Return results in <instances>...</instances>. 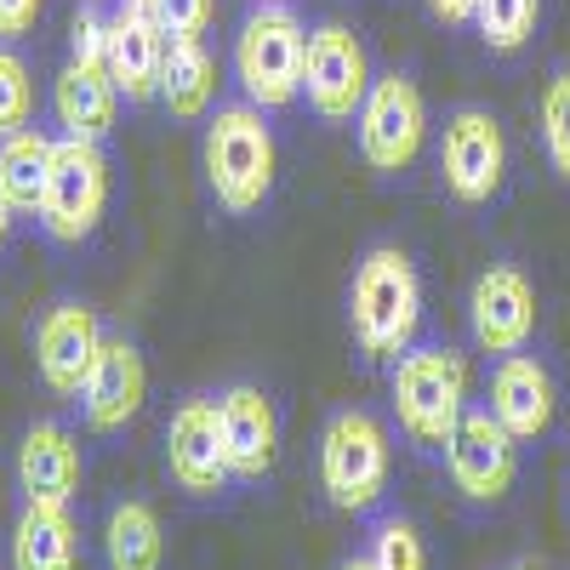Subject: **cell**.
I'll return each instance as SVG.
<instances>
[{
	"label": "cell",
	"instance_id": "23",
	"mask_svg": "<svg viewBox=\"0 0 570 570\" xmlns=\"http://www.w3.org/2000/svg\"><path fill=\"white\" fill-rule=\"evenodd\" d=\"M104 559H109V570H160L166 531H160V513L142 497H126V502L109 508V519H104Z\"/></svg>",
	"mask_w": 570,
	"mask_h": 570
},
{
	"label": "cell",
	"instance_id": "22",
	"mask_svg": "<svg viewBox=\"0 0 570 570\" xmlns=\"http://www.w3.org/2000/svg\"><path fill=\"white\" fill-rule=\"evenodd\" d=\"M52 142L35 126L0 137V195L12 200L18 217H40V200H46V177H52Z\"/></svg>",
	"mask_w": 570,
	"mask_h": 570
},
{
	"label": "cell",
	"instance_id": "8",
	"mask_svg": "<svg viewBox=\"0 0 570 570\" xmlns=\"http://www.w3.org/2000/svg\"><path fill=\"white\" fill-rule=\"evenodd\" d=\"M109 212V160L104 142L86 137H58L52 142V177H46L40 200V234L52 246H86Z\"/></svg>",
	"mask_w": 570,
	"mask_h": 570
},
{
	"label": "cell",
	"instance_id": "16",
	"mask_svg": "<svg viewBox=\"0 0 570 570\" xmlns=\"http://www.w3.org/2000/svg\"><path fill=\"white\" fill-rule=\"evenodd\" d=\"M217 416H223L234 480H240V485H268L274 462H279V411H274V394L257 389V383H228L217 394Z\"/></svg>",
	"mask_w": 570,
	"mask_h": 570
},
{
	"label": "cell",
	"instance_id": "4",
	"mask_svg": "<svg viewBox=\"0 0 570 570\" xmlns=\"http://www.w3.org/2000/svg\"><path fill=\"white\" fill-rule=\"evenodd\" d=\"M314 468H320V491L337 513H354V519H371L389 497V480H394V434L389 422L365 411V405H343L331 411L325 428H320V451H314Z\"/></svg>",
	"mask_w": 570,
	"mask_h": 570
},
{
	"label": "cell",
	"instance_id": "21",
	"mask_svg": "<svg viewBox=\"0 0 570 570\" xmlns=\"http://www.w3.org/2000/svg\"><path fill=\"white\" fill-rule=\"evenodd\" d=\"M217 58L206 52V40H171L166 69H160V104L171 120H206L217 109Z\"/></svg>",
	"mask_w": 570,
	"mask_h": 570
},
{
	"label": "cell",
	"instance_id": "26",
	"mask_svg": "<svg viewBox=\"0 0 570 570\" xmlns=\"http://www.w3.org/2000/svg\"><path fill=\"white\" fill-rule=\"evenodd\" d=\"M537 120H542V155H548L553 177L570 183V63H553V75L542 80Z\"/></svg>",
	"mask_w": 570,
	"mask_h": 570
},
{
	"label": "cell",
	"instance_id": "28",
	"mask_svg": "<svg viewBox=\"0 0 570 570\" xmlns=\"http://www.w3.org/2000/svg\"><path fill=\"white\" fill-rule=\"evenodd\" d=\"M69 58L109 69V18L98 12V0H80V12L69 23Z\"/></svg>",
	"mask_w": 570,
	"mask_h": 570
},
{
	"label": "cell",
	"instance_id": "25",
	"mask_svg": "<svg viewBox=\"0 0 570 570\" xmlns=\"http://www.w3.org/2000/svg\"><path fill=\"white\" fill-rule=\"evenodd\" d=\"M542 0H473V35L491 58H519L537 40Z\"/></svg>",
	"mask_w": 570,
	"mask_h": 570
},
{
	"label": "cell",
	"instance_id": "27",
	"mask_svg": "<svg viewBox=\"0 0 570 570\" xmlns=\"http://www.w3.org/2000/svg\"><path fill=\"white\" fill-rule=\"evenodd\" d=\"M35 126V69L18 58V46H0V137Z\"/></svg>",
	"mask_w": 570,
	"mask_h": 570
},
{
	"label": "cell",
	"instance_id": "33",
	"mask_svg": "<svg viewBox=\"0 0 570 570\" xmlns=\"http://www.w3.org/2000/svg\"><path fill=\"white\" fill-rule=\"evenodd\" d=\"M337 570H376V564H371V553L360 548V553H343V559H337Z\"/></svg>",
	"mask_w": 570,
	"mask_h": 570
},
{
	"label": "cell",
	"instance_id": "31",
	"mask_svg": "<svg viewBox=\"0 0 570 570\" xmlns=\"http://www.w3.org/2000/svg\"><path fill=\"white\" fill-rule=\"evenodd\" d=\"M422 7L445 29H473V0H422Z\"/></svg>",
	"mask_w": 570,
	"mask_h": 570
},
{
	"label": "cell",
	"instance_id": "18",
	"mask_svg": "<svg viewBox=\"0 0 570 570\" xmlns=\"http://www.w3.org/2000/svg\"><path fill=\"white\" fill-rule=\"evenodd\" d=\"M171 35L155 23V12H120L109 18V80L120 86L126 104H155L160 98V69H166Z\"/></svg>",
	"mask_w": 570,
	"mask_h": 570
},
{
	"label": "cell",
	"instance_id": "11",
	"mask_svg": "<svg viewBox=\"0 0 570 570\" xmlns=\"http://www.w3.org/2000/svg\"><path fill=\"white\" fill-rule=\"evenodd\" d=\"M376 69H371V52H365V40L337 23V18H325L308 29V58H303V104L314 120L325 126H354L360 104H365V91H371Z\"/></svg>",
	"mask_w": 570,
	"mask_h": 570
},
{
	"label": "cell",
	"instance_id": "35",
	"mask_svg": "<svg viewBox=\"0 0 570 570\" xmlns=\"http://www.w3.org/2000/svg\"><path fill=\"white\" fill-rule=\"evenodd\" d=\"M120 12H155V0H115Z\"/></svg>",
	"mask_w": 570,
	"mask_h": 570
},
{
	"label": "cell",
	"instance_id": "9",
	"mask_svg": "<svg viewBox=\"0 0 570 570\" xmlns=\"http://www.w3.org/2000/svg\"><path fill=\"white\" fill-rule=\"evenodd\" d=\"M160 456H166V480L188 502H217V497H228L234 485H240L234 480V462H228L217 394L177 400V411L166 416V434H160Z\"/></svg>",
	"mask_w": 570,
	"mask_h": 570
},
{
	"label": "cell",
	"instance_id": "17",
	"mask_svg": "<svg viewBox=\"0 0 570 570\" xmlns=\"http://www.w3.org/2000/svg\"><path fill=\"white\" fill-rule=\"evenodd\" d=\"M12 473H18L23 502H75L86 480V451L63 422H29L18 434Z\"/></svg>",
	"mask_w": 570,
	"mask_h": 570
},
{
	"label": "cell",
	"instance_id": "34",
	"mask_svg": "<svg viewBox=\"0 0 570 570\" xmlns=\"http://www.w3.org/2000/svg\"><path fill=\"white\" fill-rule=\"evenodd\" d=\"M497 570H548V564H542V559H531V553H519V559H502Z\"/></svg>",
	"mask_w": 570,
	"mask_h": 570
},
{
	"label": "cell",
	"instance_id": "3",
	"mask_svg": "<svg viewBox=\"0 0 570 570\" xmlns=\"http://www.w3.org/2000/svg\"><path fill=\"white\" fill-rule=\"evenodd\" d=\"M200 171L212 200L228 217H257L274 200V183H279V142L268 126V109L257 104H217L206 115L200 131Z\"/></svg>",
	"mask_w": 570,
	"mask_h": 570
},
{
	"label": "cell",
	"instance_id": "5",
	"mask_svg": "<svg viewBox=\"0 0 570 570\" xmlns=\"http://www.w3.org/2000/svg\"><path fill=\"white\" fill-rule=\"evenodd\" d=\"M303 58H308V23L292 0H252V12L234 29V80L246 104L279 115L303 104Z\"/></svg>",
	"mask_w": 570,
	"mask_h": 570
},
{
	"label": "cell",
	"instance_id": "15",
	"mask_svg": "<svg viewBox=\"0 0 570 570\" xmlns=\"http://www.w3.org/2000/svg\"><path fill=\"white\" fill-rule=\"evenodd\" d=\"M142 400H149V365H142V348L131 337H104L98 365H91L86 389H80V422L91 434H120V428L137 422Z\"/></svg>",
	"mask_w": 570,
	"mask_h": 570
},
{
	"label": "cell",
	"instance_id": "10",
	"mask_svg": "<svg viewBox=\"0 0 570 570\" xmlns=\"http://www.w3.org/2000/svg\"><path fill=\"white\" fill-rule=\"evenodd\" d=\"M519 451H525V445H519L508 428L491 416V405L473 400L468 416L456 422V434H451L440 462H445L451 491L468 508H502L513 497V485H519Z\"/></svg>",
	"mask_w": 570,
	"mask_h": 570
},
{
	"label": "cell",
	"instance_id": "20",
	"mask_svg": "<svg viewBox=\"0 0 570 570\" xmlns=\"http://www.w3.org/2000/svg\"><path fill=\"white\" fill-rule=\"evenodd\" d=\"M80 525L69 502H23L12 519V570H75Z\"/></svg>",
	"mask_w": 570,
	"mask_h": 570
},
{
	"label": "cell",
	"instance_id": "19",
	"mask_svg": "<svg viewBox=\"0 0 570 570\" xmlns=\"http://www.w3.org/2000/svg\"><path fill=\"white\" fill-rule=\"evenodd\" d=\"M52 115L63 126V137H86V142H104L115 131L120 115V86L109 80L104 63H63L58 86H52Z\"/></svg>",
	"mask_w": 570,
	"mask_h": 570
},
{
	"label": "cell",
	"instance_id": "1",
	"mask_svg": "<svg viewBox=\"0 0 570 570\" xmlns=\"http://www.w3.org/2000/svg\"><path fill=\"white\" fill-rule=\"evenodd\" d=\"M348 337L365 365H394L422 337V274L416 257L394 240H376L360 252L348 274Z\"/></svg>",
	"mask_w": 570,
	"mask_h": 570
},
{
	"label": "cell",
	"instance_id": "2",
	"mask_svg": "<svg viewBox=\"0 0 570 570\" xmlns=\"http://www.w3.org/2000/svg\"><path fill=\"white\" fill-rule=\"evenodd\" d=\"M473 405V376L468 354L451 343L416 337L394 365H389V416L400 428V440L422 456H445L456 422Z\"/></svg>",
	"mask_w": 570,
	"mask_h": 570
},
{
	"label": "cell",
	"instance_id": "30",
	"mask_svg": "<svg viewBox=\"0 0 570 570\" xmlns=\"http://www.w3.org/2000/svg\"><path fill=\"white\" fill-rule=\"evenodd\" d=\"M40 12H46V0H0V46L29 40L35 23H40Z\"/></svg>",
	"mask_w": 570,
	"mask_h": 570
},
{
	"label": "cell",
	"instance_id": "13",
	"mask_svg": "<svg viewBox=\"0 0 570 570\" xmlns=\"http://www.w3.org/2000/svg\"><path fill=\"white\" fill-rule=\"evenodd\" d=\"M485 405L519 445H542L559 422V383H553L548 360H537L531 348L497 354L491 383H485Z\"/></svg>",
	"mask_w": 570,
	"mask_h": 570
},
{
	"label": "cell",
	"instance_id": "7",
	"mask_svg": "<svg viewBox=\"0 0 570 570\" xmlns=\"http://www.w3.org/2000/svg\"><path fill=\"white\" fill-rule=\"evenodd\" d=\"M428 98L411 69H376L354 115V149L376 177H405L428 149Z\"/></svg>",
	"mask_w": 570,
	"mask_h": 570
},
{
	"label": "cell",
	"instance_id": "6",
	"mask_svg": "<svg viewBox=\"0 0 570 570\" xmlns=\"http://www.w3.org/2000/svg\"><path fill=\"white\" fill-rule=\"evenodd\" d=\"M434 171L440 188L462 212H485L508 188V131L485 104H456L445 109L434 131Z\"/></svg>",
	"mask_w": 570,
	"mask_h": 570
},
{
	"label": "cell",
	"instance_id": "12",
	"mask_svg": "<svg viewBox=\"0 0 570 570\" xmlns=\"http://www.w3.org/2000/svg\"><path fill=\"white\" fill-rule=\"evenodd\" d=\"M537 320H542V303H537V285L519 263H491L473 274L468 285V337L480 354H519L537 343Z\"/></svg>",
	"mask_w": 570,
	"mask_h": 570
},
{
	"label": "cell",
	"instance_id": "32",
	"mask_svg": "<svg viewBox=\"0 0 570 570\" xmlns=\"http://www.w3.org/2000/svg\"><path fill=\"white\" fill-rule=\"evenodd\" d=\"M12 223H18V212H12V200L0 195V252H7V234H12Z\"/></svg>",
	"mask_w": 570,
	"mask_h": 570
},
{
	"label": "cell",
	"instance_id": "14",
	"mask_svg": "<svg viewBox=\"0 0 570 570\" xmlns=\"http://www.w3.org/2000/svg\"><path fill=\"white\" fill-rule=\"evenodd\" d=\"M98 348H104V325L75 297H58L35 320V371L58 400H80L91 365H98Z\"/></svg>",
	"mask_w": 570,
	"mask_h": 570
},
{
	"label": "cell",
	"instance_id": "24",
	"mask_svg": "<svg viewBox=\"0 0 570 570\" xmlns=\"http://www.w3.org/2000/svg\"><path fill=\"white\" fill-rule=\"evenodd\" d=\"M365 553L376 570H434V548H428V531L405 508H376L371 531H365Z\"/></svg>",
	"mask_w": 570,
	"mask_h": 570
},
{
	"label": "cell",
	"instance_id": "29",
	"mask_svg": "<svg viewBox=\"0 0 570 570\" xmlns=\"http://www.w3.org/2000/svg\"><path fill=\"white\" fill-rule=\"evenodd\" d=\"M212 18H217V0H155V23L171 40H206Z\"/></svg>",
	"mask_w": 570,
	"mask_h": 570
}]
</instances>
